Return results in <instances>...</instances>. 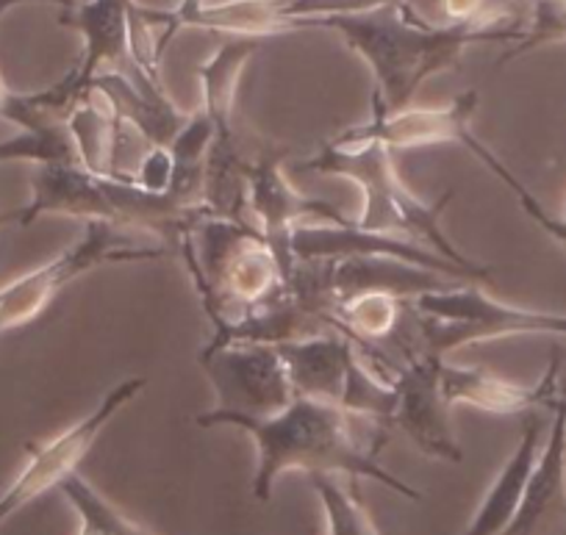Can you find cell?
Segmentation results:
<instances>
[{
  "mask_svg": "<svg viewBox=\"0 0 566 535\" xmlns=\"http://www.w3.org/2000/svg\"><path fill=\"white\" fill-rule=\"evenodd\" d=\"M533 20L522 29V36L514 42L509 53L500 59V64L522 56L538 45L549 42H566V0H531Z\"/></svg>",
  "mask_w": 566,
  "mask_h": 535,
  "instance_id": "22",
  "label": "cell"
},
{
  "mask_svg": "<svg viewBox=\"0 0 566 535\" xmlns=\"http://www.w3.org/2000/svg\"><path fill=\"white\" fill-rule=\"evenodd\" d=\"M442 361V355H433L428 349H419V353L408 349L406 367L397 369L391 380L397 389V406L389 424L400 430L422 455L461 463L464 450L450 428V406L444 402L442 386H439Z\"/></svg>",
  "mask_w": 566,
  "mask_h": 535,
  "instance_id": "11",
  "label": "cell"
},
{
  "mask_svg": "<svg viewBox=\"0 0 566 535\" xmlns=\"http://www.w3.org/2000/svg\"><path fill=\"white\" fill-rule=\"evenodd\" d=\"M53 3H73V0H53Z\"/></svg>",
  "mask_w": 566,
  "mask_h": 535,
  "instance_id": "26",
  "label": "cell"
},
{
  "mask_svg": "<svg viewBox=\"0 0 566 535\" xmlns=\"http://www.w3.org/2000/svg\"><path fill=\"white\" fill-rule=\"evenodd\" d=\"M560 217H564V220H566V211H564V214H560Z\"/></svg>",
  "mask_w": 566,
  "mask_h": 535,
  "instance_id": "27",
  "label": "cell"
},
{
  "mask_svg": "<svg viewBox=\"0 0 566 535\" xmlns=\"http://www.w3.org/2000/svg\"><path fill=\"white\" fill-rule=\"evenodd\" d=\"M303 169L347 178V181L361 189V214H358L356 225L364 228V231L413 239V242L437 250L439 255L475 272V275L486 277V281L492 277L489 266L467 259L455 248L453 239L444 233L442 214L444 206L453 200V192H444L439 203L419 200L397 175L389 147L378 145V141H347L334 136L331 141L319 145L317 156L303 161Z\"/></svg>",
  "mask_w": 566,
  "mask_h": 535,
  "instance_id": "4",
  "label": "cell"
},
{
  "mask_svg": "<svg viewBox=\"0 0 566 535\" xmlns=\"http://www.w3.org/2000/svg\"><path fill=\"white\" fill-rule=\"evenodd\" d=\"M461 147H464V150H470L472 156H475L478 161H481L483 167L489 169V172H494V175H497L500 181H503L505 187H509L511 192L516 195V200H520L522 211H525V214L531 217V220L536 222V225L542 228L544 233H549V237H553L555 242H558V244H564V248H566V220H564V217H558V214H549V211L544 209L542 203H538V200H536V195H533L531 189H527L525 183H522L520 178H516V175L511 172V169L505 167V164L500 161V158L494 156V153L489 150L486 145H483L481 139H478L475 134H470V136H467V139H464V145H461Z\"/></svg>",
  "mask_w": 566,
  "mask_h": 535,
  "instance_id": "21",
  "label": "cell"
},
{
  "mask_svg": "<svg viewBox=\"0 0 566 535\" xmlns=\"http://www.w3.org/2000/svg\"><path fill=\"white\" fill-rule=\"evenodd\" d=\"M308 480L323 502L328 535H380L367 507L358 500L356 489H345L342 483H336L334 474H308Z\"/></svg>",
  "mask_w": 566,
  "mask_h": 535,
  "instance_id": "20",
  "label": "cell"
},
{
  "mask_svg": "<svg viewBox=\"0 0 566 535\" xmlns=\"http://www.w3.org/2000/svg\"><path fill=\"white\" fill-rule=\"evenodd\" d=\"M560 358H553L549 369L536 386H520L500 378L492 369L483 367H455L442 361L439 386L448 406H472L497 417H516L544 408V402L558 395Z\"/></svg>",
  "mask_w": 566,
  "mask_h": 535,
  "instance_id": "14",
  "label": "cell"
},
{
  "mask_svg": "<svg viewBox=\"0 0 566 535\" xmlns=\"http://www.w3.org/2000/svg\"><path fill=\"white\" fill-rule=\"evenodd\" d=\"M148 386V378H128L114 386L106 397L95 406L90 417L78 419L67 430L48 439L45 444H29V458L14 483L0 494V524L23 511L25 505L42 496L45 491L59 489L70 474H75L78 463L90 455L97 436L106 430V424Z\"/></svg>",
  "mask_w": 566,
  "mask_h": 535,
  "instance_id": "9",
  "label": "cell"
},
{
  "mask_svg": "<svg viewBox=\"0 0 566 535\" xmlns=\"http://www.w3.org/2000/svg\"><path fill=\"white\" fill-rule=\"evenodd\" d=\"M292 259L295 261H342V259H397L406 264L424 266V270L442 272L464 283H486V277L453 264L450 259L439 255L437 250L424 248L406 237L391 233H373L356 225H297L290 239Z\"/></svg>",
  "mask_w": 566,
  "mask_h": 535,
  "instance_id": "12",
  "label": "cell"
},
{
  "mask_svg": "<svg viewBox=\"0 0 566 535\" xmlns=\"http://www.w3.org/2000/svg\"><path fill=\"white\" fill-rule=\"evenodd\" d=\"M538 452H542V419L531 411L522 424V439L514 455L500 469L464 535H503L511 527L525 496L527 480L536 469Z\"/></svg>",
  "mask_w": 566,
  "mask_h": 535,
  "instance_id": "16",
  "label": "cell"
},
{
  "mask_svg": "<svg viewBox=\"0 0 566 535\" xmlns=\"http://www.w3.org/2000/svg\"><path fill=\"white\" fill-rule=\"evenodd\" d=\"M176 244L214 327L242 319L283 286L281 264L250 220L203 214Z\"/></svg>",
  "mask_w": 566,
  "mask_h": 535,
  "instance_id": "5",
  "label": "cell"
},
{
  "mask_svg": "<svg viewBox=\"0 0 566 535\" xmlns=\"http://www.w3.org/2000/svg\"><path fill=\"white\" fill-rule=\"evenodd\" d=\"M478 112V92L470 90L442 108L406 106L400 112H380L373 106V117L356 128L342 130L339 139L378 141L389 150H411V147L464 145L472 134V117Z\"/></svg>",
  "mask_w": 566,
  "mask_h": 535,
  "instance_id": "13",
  "label": "cell"
},
{
  "mask_svg": "<svg viewBox=\"0 0 566 535\" xmlns=\"http://www.w3.org/2000/svg\"><path fill=\"white\" fill-rule=\"evenodd\" d=\"M220 31L231 34L233 40H264V36L295 31L283 18V0H222V3H206L198 12L187 14L178 29Z\"/></svg>",
  "mask_w": 566,
  "mask_h": 535,
  "instance_id": "18",
  "label": "cell"
},
{
  "mask_svg": "<svg viewBox=\"0 0 566 535\" xmlns=\"http://www.w3.org/2000/svg\"><path fill=\"white\" fill-rule=\"evenodd\" d=\"M358 349L361 344L339 331L277 344L297 397L328 402L350 417L389 422L397 406L395 384L375 375Z\"/></svg>",
  "mask_w": 566,
  "mask_h": 535,
  "instance_id": "6",
  "label": "cell"
},
{
  "mask_svg": "<svg viewBox=\"0 0 566 535\" xmlns=\"http://www.w3.org/2000/svg\"><path fill=\"white\" fill-rule=\"evenodd\" d=\"M209 0H181L172 12H150V9H142V14H145V20L150 23V29L159 31V51L165 53L167 42H170V36L178 31V23H181L187 14L198 12L200 7H206Z\"/></svg>",
  "mask_w": 566,
  "mask_h": 535,
  "instance_id": "23",
  "label": "cell"
},
{
  "mask_svg": "<svg viewBox=\"0 0 566 535\" xmlns=\"http://www.w3.org/2000/svg\"><path fill=\"white\" fill-rule=\"evenodd\" d=\"M323 264L325 286H328L331 297L336 300V311H339V303L358 297V294L378 292L411 303L422 294L442 292V289L464 283L442 275V272L424 270V266H413L397 259H342L323 261Z\"/></svg>",
  "mask_w": 566,
  "mask_h": 535,
  "instance_id": "15",
  "label": "cell"
},
{
  "mask_svg": "<svg viewBox=\"0 0 566 535\" xmlns=\"http://www.w3.org/2000/svg\"><path fill=\"white\" fill-rule=\"evenodd\" d=\"M14 3H23V0H0V14L7 12V9H12ZM12 95L14 92H9L7 84H3V78H0V119H3V114H7L9 103H12Z\"/></svg>",
  "mask_w": 566,
  "mask_h": 535,
  "instance_id": "24",
  "label": "cell"
},
{
  "mask_svg": "<svg viewBox=\"0 0 566 535\" xmlns=\"http://www.w3.org/2000/svg\"><path fill=\"white\" fill-rule=\"evenodd\" d=\"M59 491L78 516V535H154L112 505L90 480L70 474Z\"/></svg>",
  "mask_w": 566,
  "mask_h": 535,
  "instance_id": "19",
  "label": "cell"
},
{
  "mask_svg": "<svg viewBox=\"0 0 566 535\" xmlns=\"http://www.w3.org/2000/svg\"><path fill=\"white\" fill-rule=\"evenodd\" d=\"M283 156L286 150L272 147V150H261L244 161V211L255 231L272 248L277 264H281L283 281H286L297 264L290 250L292 231L297 225H303L306 220H323V225H350L353 220L328 200L306 198L297 192L281 169Z\"/></svg>",
  "mask_w": 566,
  "mask_h": 535,
  "instance_id": "8",
  "label": "cell"
},
{
  "mask_svg": "<svg viewBox=\"0 0 566 535\" xmlns=\"http://www.w3.org/2000/svg\"><path fill=\"white\" fill-rule=\"evenodd\" d=\"M12 222H20V209H14V211H0V228L12 225Z\"/></svg>",
  "mask_w": 566,
  "mask_h": 535,
  "instance_id": "25",
  "label": "cell"
},
{
  "mask_svg": "<svg viewBox=\"0 0 566 535\" xmlns=\"http://www.w3.org/2000/svg\"><path fill=\"white\" fill-rule=\"evenodd\" d=\"M411 311L419 325V344L433 355L450 353L455 347L492 338L511 336H564L566 314L522 308L500 303L483 292L478 283H459L442 292L422 294L411 300Z\"/></svg>",
  "mask_w": 566,
  "mask_h": 535,
  "instance_id": "7",
  "label": "cell"
},
{
  "mask_svg": "<svg viewBox=\"0 0 566 535\" xmlns=\"http://www.w3.org/2000/svg\"><path fill=\"white\" fill-rule=\"evenodd\" d=\"M306 29H331L345 36L375 75L373 106L400 112L411 106L431 75L459 67L467 48L475 42H516L525 25H431L400 0L369 14L314 20Z\"/></svg>",
  "mask_w": 566,
  "mask_h": 535,
  "instance_id": "2",
  "label": "cell"
},
{
  "mask_svg": "<svg viewBox=\"0 0 566 535\" xmlns=\"http://www.w3.org/2000/svg\"><path fill=\"white\" fill-rule=\"evenodd\" d=\"M59 214L84 222L128 228L170 242L209 209H189L170 192H150L123 172H92L81 164H36L31 200L20 209V225Z\"/></svg>",
  "mask_w": 566,
  "mask_h": 535,
  "instance_id": "3",
  "label": "cell"
},
{
  "mask_svg": "<svg viewBox=\"0 0 566 535\" xmlns=\"http://www.w3.org/2000/svg\"><path fill=\"white\" fill-rule=\"evenodd\" d=\"M198 361L217 395V413L264 419L297 397L281 353L270 344L203 347Z\"/></svg>",
  "mask_w": 566,
  "mask_h": 535,
  "instance_id": "10",
  "label": "cell"
},
{
  "mask_svg": "<svg viewBox=\"0 0 566 535\" xmlns=\"http://www.w3.org/2000/svg\"><path fill=\"white\" fill-rule=\"evenodd\" d=\"M560 505H566V419L553 413L549 439L538 452L520 511L503 535H536L549 513Z\"/></svg>",
  "mask_w": 566,
  "mask_h": 535,
  "instance_id": "17",
  "label": "cell"
},
{
  "mask_svg": "<svg viewBox=\"0 0 566 535\" xmlns=\"http://www.w3.org/2000/svg\"><path fill=\"white\" fill-rule=\"evenodd\" d=\"M200 428L231 424L244 430L255 444V474L253 496L259 502L272 500L275 480L286 472L306 474H347V478H367L386 485L395 494L417 502L422 491L402 483L397 474L380 466L378 447H364L350 428V413L328 406V402L295 397L283 411L272 417H233V413L203 411L195 417Z\"/></svg>",
  "mask_w": 566,
  "mask_h": 535,
  "instance_id": "1",
  "label": "cell"
}]
</instances>
